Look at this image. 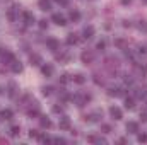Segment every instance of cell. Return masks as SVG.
I'll return each instance as SVG.
<instances>
[{
    "label": "cell",
    "mask_w": 147,
    "mask_h": 145,
    "mask_svg": "<svg viewBox=\"0 0 147 145\" xmlns=\"http://www.w3.org/2000/svg\"><path fill=\"white\" fill-rule=\"evenodd\" d=\"M69 80H70V75H69V73H63V75L60 77V84H67Z\"/></svg>",
    "instance_id": "31"
},
{
    "label": "cell",
    "mask_w": 147,
    "mask_h": 145,
    "mask_svg": "<svg viewBox=\"0 0 147 145\" xmlns=\"http://www.w3.org/2000/svg\"><path fill=\"white\" fill-rule=\"evenodd\" d=\"M53 72H55V68H53L51 63H45V65H41V73H43L45 77H51Z\"/></svg>",
    "instance_id": "5"
},
{
    "label": "cell",
    "mask_w": 147,
    "mask_h": 145,
    "mask_svg": "<svg viewBox=\"0 0 147 145\" xmlns=\"http://www.w3.org/2000/svg\"><path fill=\"white\" fill-rule=\"evenodd\" d=\"M19 133H21V128H19V126H12L10 132H9L10 137H19Z\"/></svg>",
    "instance_id": "27"
},
{
    "label": "cell",
    "mask_w": 147,
    "mask_h": 145,
    "mask_svg": "<svg viewBox=\"0 0 147 145\" xmlns=\"http://www.w3.org/2000/svg\"><path fill=\"white\" fill-rule=\"evenodd\" d=\"M123 80H125V84H127V85H132V84H134V79H132L130 75H125V79H123Z\"/></svg>",
    "instance_id": "34"
},
{
    "label": "cell",
    "mask_w": 147,
    "mask_h": 145,
    "mask_svg": "<svg viewBox=\"0 0 147 145\" xmlns=\"http://www.w3.org/2000/svg\"><path fill=\"white\" fill-rule=\"evenodd\" d=\"M53 113H62V106L55 104V106H53Z\"/></svg>",
    "instance_id": "41"
},
{
    "label": "cell",
    "mask_w": 147,
    "mask_h": 145,
    "mask_svg": "<svg viewBox=\"0 0 147 145\" xmlns=\"http://www.w3.org/2000/svg\"><path fill=\"white\" fill-rule=\"evenodd\" d=\"M38 138H39V140H41L43 144H48V142H53V138H51L50 135H39Z\"/></svg>",
    "instance_id": "28"
},
{
    "label": "cell",
    "mask_w": 147,
    "mask_h": 145,
    "mask_svg": "<svg viewBox=\"0 0 147 145\" xmlns=\"http://www.w3.org/2000/svg\"><path fill=\"white\" fill-rule=\"evenodd\" d=\"M41 91H43V96H51V92H53L51 87H43Z\"/></svg>",
    "instance_id": "33"
},
{
    "label": "cell",
    "mask_w": 147,
    "mask_h": 145,
    "mask_svg": "<svg viewBox=\"0 0 147 145\" xmlns=\"http://www.w3.org/2000/svg\"><path fill=\"white\" fill-rule=\"evenodd\" d=\"M139 53L140 55H147V46H139Z\"/></svg>",
    "instance_id": "38"
},
{
    "label": "cell",
    "mask_w": 147,
    "mask_h": 145,
    "mask_svg": "<svg viewBox=\"0 0 147 145\" xmlns=\"http://www.w3.org/2000/svg\"><path fill=\"white\" fill-rule=\"evenodd\" d=\"M96 48H98L99 51H103V50L106 48V41H105V39H101V41H98V44H96Z\"/></svg>",
    "instance_id": "29"
},
{
    "label": "cell",
    "mask_w": 147,
    "mask_h": 145,
    "mask_svg": "<svg viewBox=\"0 0 147 145\" xmlns=\"http://www.w3.org/2000/svg\"><path fill=\"white\" fill-rule=\"evenodd\" d=\"M16 91H17V85H16L14 82H10V84H9V96L14 97V96H16Z\"/></svg>",
    "instance_id": "24"
},
{
    "label": "cell",
    "mask_w": 147,
    "mask_h": 145,
    "mask_svg": "<svg viewBox=\"0 0 147 145\" xmlns=\"http://www.w3.org/2000/svg\"><path fill=\"white\" fill-rule=\"evenodd\" d=\"M142 2H144V3H147V0H142Z\"/></svg>",
    "instance_id": "47"
},
{
    "label": "cell",
    "mask_w": 147,
    "mask_h": 145,
    "mask_svg": "<svg viewBox=\"0 0 147 145\" xmlns=\"http://www.w3.org/2000/svg\"><path fill=\"white\" fill-rule=\"evenodd\" d=\"M10 70H12L14 73H21L22 72V63L17 62V60H14V62L10 63Z\"/></svg>",
    "instance_id": "10"
},
{
    "label": "cell",
    "mask_w": 147,
    "mask_h": 145,
    "mask_svg": "<svg viewBox=\"0 0 147 145\" xmlns=\"http://www.w3.org/2000/svg\"><path fill=\"white\" fill-rule=\"evenodd\" d=\"M115 46H118V48H121V50H125V48H127V43H125V39H121V38H118V39H115Z\"/></svg>",
    "instance_id": "23"
},
{
    "label": "cell",
    "mask_w": 147,
    "mask_h": 145,
    "mask_svg": "<svg viewBox=\"0 0 147 145\" xmlns=\"http://www.w3.org/2000/svg\"><path fill=\"white\" fill-rule=\"evenodd\" d=\"M101 130H103L105 133H110V132H111V126H110V125H101Z\"/></svg>",
    "instance_id": "36"
},
{
    "label": "cell",
    "mask_w": 147,
    "mask_h": 145,
    "mask_svg": "<svg viewBox=\"0 0 147 145\" xmlns=\"http://www.w3.org/2000/svg\"><path fill=\"white\" fill-rule=\"evenodd\" d=\"M28 114H29V116H38V114H39V108H38L36 103H34V108L28 109Z\"/></svg>",
    "instance_id": "26"
},
{
    "label": "cell",
    "mask_w": 147,
    "mask_h": 145,
    "mask_svg": "<svg viewBox=\"0 0 147 145\" xmlns=\"http://www.w3.org/2000/svg\"><path fill=\"white\" fill-rule=\"evenodd\" d=\"M77 43H79L77 34H69V36H67V44H77Z\"/></svg>",
    "instance_id": "22"
},
{
    "label": "cell",
    "mask_w": 147,
    "mask_h": 145,
    "mask_svg": "<svg viewBox=\"0 0 147 145\" xmlns=\"http://www.w3.org/2000/svg\"><path fill=\"white\" fill-rule=\"evenodd\" d=\"M22 19H24L26 24H33V22H34V14L29 12V10H24V12H22Z\"/></svg>",
    "instance_id": "7"
},
{
    "label": "cell",
    "mask_w": 147,
    "mask_h": 145,
    "mask_svg": "<svg viewBox=\"0 0 147 145\" xmlns=\"http://www.w3.org/2000/svg\"><path fill=\"white\" fill-rule=\"evenodd\" d=\"M39 125L43 128H51V119L46 118V116H39Z\"/></svg>",
    "instance_id": "14"
},
{
    "label": "cell",
    "mask_w": 147,
    "mask_h": 145,
    "mask_svg": "<svg viewBox=\"0 0 147 145\" xmlns=\"http://www.w3.org/2000/svg\"><path fill=\"white\" fill-rule=\"evenodd\" d=\"M125 128L128 133H139V123H135V121H128Z\"/></svg>",
    "instance_id": "8"
},
{
    "label": "cell",
    "mask_w": 147,
    "mask_h": 145,
    "mask_svg": "<svg viewBox=\"0 0 147 145\" xmlns=\"http://www.w3.org/2000/svg\"><path fill=\"white\" fill-rule=\"evenodd\" d=\"M134 97H135V99H144V97H146V91H142V89H135Z\"/></svg>",
    "instance_id": "25"
},
{
    "label": "cell",
    "mask_w": 147,
    "mask_h": 145,
    "mask_svg": "<svg viewBox=\"0 0 147 145\" xmlns=\"http://www.w3.org/2000/svg\"><path fill=\"white\" fill-rule=\"evenodd\" d=\"M108 94H110L111 97H121L123 96V89L121 87H111L110 91H108Z\"/></svg>",
    "instance_id": "9"
},
{
    "label": "cell",
    "mask_w": 147,
    "mask_h": 145,
    "mask_svg": "<svg viewBox=\"0 0 147 145\" xmlns=\"http://www.w3.org/2000/svg\"><path fill=\"white\" fill-rule=\"evenodd\" d=\"M137 140L142 144V142H147V133H139L137 135Z\"/></svg>",
    "instance_id": "32"
},
{
    "label": "cell",
    "mask_w": 147,
    "mask_h": 145,
    "mask_svg": "<svg viewBox=\"0 0 147 145\" xmlns=\"http://www.w3.org/2000/svg\"><path fill=\"white\" fill-rule=\"evenodd\" d=\"M0 94H2V87H0Z\"/></svg>",
    "instance_id": "48"
},
{
    "label": "cell",
    "mask_w": 147,
    "mask_h": 145,
    "mask_svg": "<svg viewBox=\"0 0 147 145\" xmlns=\"http://www.w3.org/2000/svg\"><path fill=\"white\" fill-rule=\"evenodd\" d=\"M140 119H142L144 123H147V111H144V113H140Z\"/></svg>",
    "instance_id": "40"
},
{
    "label": "cell",
    "mask_w": 147,
    "mask_h": 145,
    "mask_svg": "<svg viewBox=\"0 0 147 145\" xmlns=\"http://www.w3.org/2000/svg\"><path fill=\"white\" fill-rule=\"evenodd\" d=\"M29 137H31V138H38V137H39V133H38L36 130H31V132H29Z\"/></svg>",
    "instance_id": "37"
},
{
    "label": "cell",
    "mask_w": 147,
    "mask_h": 145,
    "mask_svg": "<svg viewBox=\"0 0 147 145\" xmlns=\"http://www.w3.org/2000/svg\"><path fill=\"white\" fill-rule=\"evenodd\" d=\"M140 68V72H142V75H147V63H144L142 67H139Z\"/></svg>",
    "instance_id": "39"
},
{
    "label": "cell",
    "mask_w": 147,
    "mask_h": 145,
    "mask_svg": "<svg viewBox=\"0 0 147 145\" xmlns=\"http://www.w3.org/2000/svg\"><path fill=\"white\" fill-rule=\"evenodd\" d=\"M29 60H31V65H41V63H43V60H41L39 55H31Z\"/></svg>",
    "instance_id": "19"
},
{
    "label": "cell",
    "mask_w": 147,
    "mask_h": 145,
    "mask_svg": "<svg viewBox=\"0 0 147 145\" xmlns=\"http://www.w3.org/2000/svg\"><path fill=\"white\" fill-rule=\"evenodd\" d=\"M134 106H135V97H127V99H125V108L134 109Z\"/></svg>",
    "instance_id": "20"
},
{
    "label": "cell",
    "mask_w": 147,
    "mask_h": 145,
    "mask_svg": "<svg viewBox=\"0 0 147 145\" xmlns=\"http://www.w3.org/2000/svg\"><path fill=\"white\" fill-rule=\"evenodd\" d=\"M16 9H17V7H10V9L7 10V17H9V21H12V22L16 21Z\"/></svg>",
    "instance_id": "21"
},
{
    "label": "cell",
    "mask_w": 147,
    "mask_h": 145,
    "mask_svg": "<svg viewBox=\"0 0 147 145\" xmlns=\"http://www.w3.org/2000/svg\"><path fill=\"white\" fill-rule=\"evenodd\" d=\"M12 116H14L12 109H2L0 111V118L2 119H12Z\"/></svg>",
    "instance_id": "13"
},
{
    "label": "cell",
    "mask_w": 147,
    "mask_h": 145,
    "mask_svg": "<svg viewBox=\"0 0 147 145\" xmlns=\"http://www.w3.org/2000/svg\"><path fill=\"white\" fill-rule=\"evenodd\" d=\"M51 21H53L57 26H67V19H65V15H62V14H53V15H51Z\"/></svg>",
    "instance_id": "3"
},
{
    "label": "cell",
    "mask_w": 147,
    "mask_h": 145,
    "mask_svg": "<svg viewBox=\"0 0 147 145\" xmlns=\"http://www.w3.org/2000/svg\"><path fill=\"white\" fill-rule=\"evenodd\" d=\"M139 29L147 31V21H140V22H139Z\"/></svg>",
    "instance_id": "35"
},
{
    "label": "cell",
    "mask_w": 147,
    "mask_h": 145,
    "mask_svg": "<svg viewBox=\"0 0 147 145\" xmlns=\"http://www.w3.org/2000/svg\"><path fill=\"white\" fill-rule=\"evenodd\" d=\"M38 3H39V9H41V10H50V9H51L50 0H39Z\"/></svg>",
    "instance_id": "18"
},
{
    "label": "cell",
    "mask_w": 147,
    "mask_h": 145,
    "mask_svg": "<svg viewBox=\"0 0 147 145\" xmlns=\"http://www.w3.org/2000/svg\"><path fill=\"white\" fill-rule=\"evenodd\" d=\"M80 60H82V63H92L94 62V53L92 51H84L82 55H80Z\"/></svg>",
    "instance_id": "4"
},
{
    "label": "cell",
    "mask_w": 147,
    "mask_h": 145,
    "mask_svg": "<svg viewBox=\"0 0 147 145\" xmlns=\"http://www.w3.org/2000/svg\"><path fill=\"white\" fill-rule=\"evenodd\" d=\"M58 126H60V130H70V121H69V118H62L60 123H58Z\"/></svg>",
    "instance_id": "15"
},
{
    "label": "cell",
    "mask_w": 147,
    "mask_h": 145,
    "mask_svg": "<svg viewBox=\"0 0 147 145\" xmlns=\"http://www.w3.org/2000/svg\"><path fill=\"white\" fill-rule=\"evenodd\" d=\"M110 116L113 118V119H116V121H118V119H121V118H123V111L118 108V106H111V108H110Z\"/></svg>",
    "instance_id": "2"
},
{
    "label": "cell",
    "mask_w": 147,
    "mask_h": 145,
    "mask_svg": "<svg viewBox=\"0 0 147 145\" xmlns=\"http://www.w3.org/2000/svg\"><path fill=\"white\" fill-rule=\"evenodd\" d=\"M94 82H96L98 85H101V84H103V79H99L98 75H94Z\"/></svg>",
    "instance_id": "42"
},
{
    "label": "cell",
    "mask_w": 147,
    "mask_h": 145,
    "mask_svg": "<svg viewBox=\"0 0 147 145\" xmlns=\"http://www.w3.org/2000/svg\"><path fill=\"white\" fill-rule=\"evenodd\" d=\"M46 46H48V50H51V51H58V50H60V41L55 39V38H48V39H46Z\"/></svg>",
    "instance_id": "1"
},
{
    "label": "cell",
    "mask_w": 147,
    "mask_h": 145,
    "mask_svg": "<svg viewBox=\"0 0 147 145\" xmlns=\"http://www.w3.org/2000/svg\"><path fill=\"white\" fill-rule=\"evenodd\" d=\"M58 3H62V5H67V0H57Z\"/></svg>",
    "instance_id": "45"
},
{
    "label": "cell",
    "mask_w": 147,
    "mask_h": 145,
    "mask_svg": "<svg viewBox=\"0 0 147 145\" xmlns=\"http://www.w3.org/2000/svg\"><path fill=\"white\" fill-rule=\"evenodd\" d=\"M72 80L75 82V84H79V85H82V84L86 82V77H84L82 73H75V75L72 77Z\"/></svg>",
    "instance_id": "17"
},
{
    "label": "cell",
    "mask_w": 147,
    "mask_h": 145,
    "mask_svg": "<svg viewBox=\"0 0 147 145\" xmlns=\"http://www.w3.org/2000/svg\"><path fill=\"white\" fill-rule=\"evenodd\" d=\"M84 118H86V121H91V123H92V121H99V119L103 118V113H101V111H92L89 116H84Z\"/></svg>",
    "instance_id": "6"
},
{
    "label": "cell",
    "mask_w": 147,
    "mask_h": 145,
    "mask_svg": "<svg viewBox=\"0 0 147 145\" xmlns=\"http://www.w3.org/2000/svg\"><path fill=\"white\" fill-rule=\"evenodd\" d=\"M38 26H39V29H46V28H48V21H46V19H41V21L38 22Z\"/></svg>",
    "instance_id": "30"
},
{
    "label": "cell",
    "mask_w": 147,
    "mask_h": 145,
    "mask_svg": "<svg viewBox=\"0 0 147 145\" xmlns=\"http://www.w3.org/2000/svg\"><path fill=\"white\" fill-rule=\"evenodd\" d=\"M130 2H132V0H121V3H125V5H127V3H130Z\"/></svg>",
    "instance_id": "46"
},
{
    "label": "cell",
    "mask_w": 147,
    "mask_h": 145,
    "mask_svg": "<svg viewBox=\"0 0 147 145\" xmlns=\"http://www.w3.org/2000/svg\"><path fill=\"white\" fill-rule=\"evenodd\" d=\"M69 19H70V21H74V22H79V21H80V12H79V10H70Z\"/></svg>",
    "instance_id": "16"
},
{
    "label": "cell",
    "mask_w": 147,
    "mask_h": 145,
    "mask_svg": "<svg viewBox=\"0 0 147 145\" xmlns=\"http://www.w3.org/2000/svg\"><path fill=\"white\" fill-rule=\"evenodd\" d=\"M74 99L77 101V106H84L91 97H89V96H74Z\"/></svg>",
    "instance_id": "12"
},
{
    "label": "cell",
    "mask_w": 147,
    "mask_h": 145,
    "mask_svg": "<svg viewBox=\"0 0 147 145\" xmlns=\"http://www.w3.org/2000/svg\"><path fill=\"white\" fill-rule=\"evenodd\" d=\"M123 26H125V28H130L132 24H130V21H123Z\"/></svg>",
    "instance_id": "44"
},
{
    "label": "cell",
    "mask_w": 147,
    "mask_h": 145,
    "mask_svg": "<svg viewBox=\"0 0 147 145\" xmlns=\"http://www.w3.org/2000/svg\"><path fill=\"white\" fill-rule=\"evenodd\" d=\"M82 34H84L86 39H91V38L94 36V28H92V26H86L84 31H82Z\"/></svg>",
    "instance_id": "11"
},
{
    "label": "cell",
    "mask_w": 147,
    "mask_h": 145,
    "mask_svg": "<svg viewBox=\"0 0 147 145\" xmlns=\"http://www.w3.org/2000/svg\"><path fill=\"white\" fill-rule=\"evenodd\" d=\"M55 144H65V138H53Z\"/></svg>",
    "instance_id": "43"
}]
</instances>
